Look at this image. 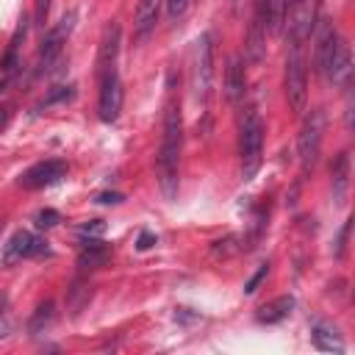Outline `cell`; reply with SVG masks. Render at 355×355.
Instances as JSON below:
<instances>
[{
  "label": "cell",
  "instance_id": "25",
  "mask_svg": "<svg viewBox=\"0 0 355 355\" xmlns=\"http://www.w3.org/2000/svg\"><path fill=\"white\" fill-rule=\"evenodd\" d=\"M125 200V194H119V191H103V194H97V202H103V205H119Z\"/></svg>",
  "mask_w": 355,
  "mask_h": 355
},
{
  "label": "cell",
  "instance_id": "12",
  "mask_svg": "<svg viewBox=\"0 0 355 355\" xmlns=\"http://www.w3.org/2000/svg\"><path fill=\"white\" fill-rule=\"evenodd\" d=\"M338 31H336V25L333 22H324L322 25V31H319V36H316V50H313V61H316V69L324 75L327 72V64H330V58H333V53H336V44H338Z\"/></svg>",
  "mask_w": 355,
  "mask_h": 355
},
{
  "label": "cell",
  "instance_id": "11",
  "mask_svg": "<svg viewBox=\"0 0 355 355\" xmlns=\"http://www.w3.org/2000/svg\"><path fill=\"white\" fill-rule=\"evenodd\" d=\"M349 75H352V53H349V44H347L344 39H338L336 53H333V58H330V64H327L324 78H327L333 86H344V83L349 80Z\"/></svg>",
  "mask_w": 355,
  "mask_h": 355
},
{
  "label": "cell",
  "instance_id": "23",
  "mask_svg": "<svg viewBox=\"0 0 355 355\" xmlns=\"http://www.w3.org/2000/svg\"><path fill=\"white\" fill-rule=\"evenodd\" d=\"M47 14H50V0H33V19L39 28H44Z\"/></svg>",
  "mask_w": 355,
  "mask_h": 355
},
{
  "label": "cell",
  "instance_id": "21",
  "mask_svg": "<svg viewBox=\"0 0 355 355\" xmlns=\"http://www.w3.org/2000/svg\"><path fill=\"white\" fill-rule=\"evenodd\" d=\"M58 222H61V214H58V211H53V208H44V211H39V214H36V225H39V227H44V230H47V227H55Z\"/></svg>",
  "mask_w": 355,
  "mask_h": 355
},
{
  "label": "cell",
  "instance_id": "15",
  "mask_svg": "<svg viewBox=\"0 0 355 355\" xmlns=\"http://www.w3.org/2000/svg\"><path fill=\"white\" fill-rule=\"evenodd\" d=\"M244 86H247V78H244V64L239 55H233L227 61V69H225V97L230 103H239L244 97Z\"/></svg>",
  "mask_w": 355,
  "mask_h": 355
},
{
  "label": "cell",
  "instance_id": "1",
  "mask_svg": "<svg viewBox=\"0 0 355 355\" xmlns=\"http://www.w3.org/2000/svg\"><path fill=\"white\" fill-rule=\"evenodd\" d=\"M180 150H183V116H180V108L169 103L164 114V136H161V150H158V186L166 200L178 197Z\"/></svg>",
  "mask_w": 355,
  "mask_h": 355
},
{
  "label": "cell",
  "instance_id": "16",
  "mask_svg": "<svg viewBox=\"0 0 355 355\" xmlns=\"http://www.w3.org/2000/svg\"><path fill=\"white\" fill-rule=\"evenodd\" d=\"M291 308H294V297L291 294H283V297H275L272 302L261 305L258 313H255V319L261 324H277V322H283L291 313Z\"/></svg>",
  "mask_w": 355,
  "mask_h": 355
},
{
  "label": "cell",
  "instance_id": "17",
  "mask_svg": "<svg viewBox=\"0 0 355 355\" xmlns=\"http://www.w3.org/2000/svg\"><path fill=\"white\" fill-rule=\"evenodd\" d=\"M347 191H349V153H341L333 164V200L344 205Z\"/></svg>",
  "mask_w": 355,
  "mask_h": 355
},
{
  "label": "cell",
  "instance_id": "6",
  "mask_svg": "<svg viewBox=\"0 0 355 355\" xmlns=\"http://www.w3.org/2000/svg\"><path fill=\"white\" fill-rule=\"evenodd\" d=\"M194 67H191V92L197 103H208L211 80H214V39L211 33H202L194 42Z\"/></svg>",
  "mask_w": 355,
  "mask_h": 355
},
{
  "label": "cell",
  "instance_id": "8",
  "mask_svg": "<svg viewBox=\"0 0 355 355\" xmlns=\"http://www.w3.org/2000/svg\"><path fill=\"white\" fill-rule=\"evenodd\" d=\"M44 252H47V241L44 239H39V236H33L28 230H17L3 247V263L11 266V263H17L22 258H36V255H44Z\"/></svg>",
  "mask_w": 355,
  "mask_h": 355
},
{
  "label": "cell",
  "instance_id": "29",
  "mask_svg": "<svg viewBox=\"0 0 355 355\" xmlns=\"http://www.w3.org/2000/svg\"><path fill=\"white\" fill-rule=\"evenodd\" d=\"M347 233H349V222L341 227V233H338V244H336V255L341 258L344 255V247H347Z\"/></svg>",
  "mask_w": 355,
  "mask_h": 355
},
{
  "label": "cell",
  "instance_id": "14",
  "mask_svg": "<svg viewBox=\"0 0 355 355\" xmlns=\"http://www.w3.org/2000/svg\"><path fill=\"white\" fill-rule=\"evenodd\" d=\"M161 3L164 0H139V6H136V22H133V36L136 39H144L155 28L158 14H161Z\"/></svg>",
  "mask_w": 355,
  "mask_h": 355
},
{
  "label": "cell",
  "instance_id": "24",
  "mask_svg": "<svg viewBox=\"0 0 355 355\" xmlns=\"http://www.w3.org/2000/svg\"><path fill=\"white\" fill-rule=\"evenodd\" d=\"M266 275H269V263H261V269H258V272H255V275L247 280V286H244V294H255V288L261 286V280H263Z\"/></svg>",
  "mask_w": 355,
  "mask_h": 355
},
{
  "label": "cell",
  "instance_id": "27",
  "mask_svg": "<svg viewBox=\"0 0 355 355\" xmlns=\"http://www.w3.org/2000/svg\"><path fill=\"white\" fill-rule=\"evenodd\" d=\"M166 8H169V17H180L189 8V0H166Z\"/></svg>",
  "mask_w": 355,
  "mask_h": 355
},
{
  "label": "cell",
  "instance_id": "2",
  "mask_svg": "<svg viewBox=\"0 0 355 355\" xmlns=\"http://www.w3.org/2000/svg\"><path fill=\"white\" fill-rule=\"evenodd\" d=\"M239 155H241V178L250 180L263 155V122L255 108H247L241 116V130H239Z\"/></svg>",
  "mask_w": 355,
  "mask_h": 355
},
{
  "label": "cell",
  "instance_id": "9",
  "mask_svg": "<svg viewBox=\"0 0 355 355\" xmlns=\"http://www.w3.org/2000/svg\"><path fill=\"white\" fill-rule=\"evenodd\" d=\"M61 178H67V164L53 158V161H39L31 169H25L22 178H19V186H25V189H44V186L58 183Z\"/></svg>",
  "mask_w": 355,
  "mask_h": 355
},
{
  "label": "cell",
  "instance_id": "4",
  "mask_svg": "<svg viewBox=\"0 0 355 355\" xmlns=\"http://www.w3.org/2000/svg\"><path fill=\"white\" fill-rule=\"evenodd\" d=\"M322 136H324V111L322 108H311L300 125V136H297V153H300V166L308 175L316 161H319V150H322Z\"/></svg>",
  "mask_w": 355,
  "mask_h": 355
},
{
  "label": "cell",
  "instance_id": "20",
  "mask_svg": "<svg viewBox=\"0 0 355 355\" xmlns=\"http://www.w3.org/2000/svg\"><path fill=\"white\" fill-rule=\"evenodd\" d=\"M53 302L47 300V302H42L36 311H33V316H31V322H28V330H31V336H36V333H44L50 324H53Z\"/></svg>",
  "mask_w": 355,
  "mask_h": 355
},
{
  "label": "cell",
  "instance_id": "22",
  "mask_svg": "<svg viewBox=\"0 0 355 355\" xmlns=\"http://www.w3.org/2000/svg\"><path fill=\"white\" fill-rule=\"evenodd\" d=\"M78 233H80V236H103V233H105V222H103V219L83 222V225L78 227Z\"/></svg>",
  "mask_w": 355,
  "mask_h": 355
},
{
  "label": "cell",
  "instance_id": "7",
  "mask_svg": "<svg viewBox=\"0 0 355 355\" xmlns=\"http://www.w3.org/2000/svg\"><path fill=\"white\" fill-rule=\"evenodd\" d=\"M100 75V100H97V114L103 122H116L119 111H122V100H125V92H122V80H119V72L116 67H108Z\"/></svg>",
  "mask_w": 355,
  "mask_h": 355
},
{
  "label": "cell",
  "instance_id": "19",
  "mask_svg": "<svg viewBox=\"0 0 355 355\" xmlns=\"http://www.w3.org/2000/svg\"><path fill=\"white\" fill-rule=\"evenodd\" d=\"M255 11H258V14L263 17V22H266V33H280L286 0H258Z\"/></svg>",
  "mask_w": 355,
  "mask_h": 355
},
{
  "label": "cell",
  "instance_id": "30",
  "mask_svg": "<svg viewBox=\"0 0 355 355\" xmlns=\"http://www.w3.org/2000/svg\"><path fill=\"white\" fill-rule=\"evenodd\" d=\"M8 116H11V111H8V108H0V133L6 130V125H8Z\"/></svg>",
  "mask_w": 355,
  "mask_h": 355
},
{
  "label": "cell",
  "instance_id": "3",
  "mask_svg": "<svg viewBox=\"0 0 355 355\" xmlns=\"http://www.w3.org/2000/svg\"><path fill=\"white\" fill-rule=\"evenodd\" d=\"M283 89H286L288 108L294 114H302L305 111V103H308V58H305L302 44H288L286 72H283Z\"/></svg>",
  "mask_w": 355,
  "mask_h": 355
},
{
  "label": "cell",
  "instance_id": "5",
  "mask_svg": "<svg viewBox=\"0 0 355 355\" xmlns=\"http://www.w3.org/2000/svg\"><path fill=\"white\" fill-rule=\"evenodd\" d=\"M313 19H316V0H286L280 31L286 33L288 44H305V39L313 31Z\"/></svg>",
  "mask_w": 355,
  "mask_h": 355
},
{
  "label": "cell",
  "instance_id": "13",
  "mask_svg": "<svg viewBox=\"0 0 355 355\" xmlns=\"http://www.w3.org/2000/svg\"><path fill=\"white\" fill-rule=\"evenodd\" d=\"M116 53H119V25L111 22V25L103 31V39H100L97 72H103V69H108V67H116Z\"/></svg>",
  "mask_w": 355,
  "mask_h": 355
},
{
  "label": "cell",
  "instance_id": "18",
  "mask_svg": "<svg viewBox=\"0 0 355 355\" xmlns=\"http://www.w3.org/2000/svg\"><path fill=\"white\" fill-rule=\"evenodd\" d=\"M313 344H316V349H322V352H344L341 333H338L333 324H327V322H319V324L313 327Z\"/></svg>",
  "mask_w": 355,
  "mask_h": 355
},
{
  "label": "cell",
  "instance_id": "10",
  "mask_svg": "<svg viewBox=\"0 0 355 355\" xmlns=\"http://www.w3.org/2000/svg\"><path fill=\"white\" fill-rule=\"evenodd\" d=\"M72 22H75V14H67L55 28L47 31V36L42 39V47H39V64L42 69H47L58 55H61V47H64V39L69 36L72 31Z\"/></svg>",
  "mask_w": 355,
  "mask_h": 355
},
{
  "label": "cell",
  "instance_id": "28",
  "mask_svg": "<svg viewBox=\"0 0 355 355\" xmlns=\"http://www.w3.org/2000/svg\"><path fill=\"white\" fill-rule=\"evenodd\" d=\"M153 244H155V236H153L150 230H141V233H139V241H136V247H139V250H150Z\"/></svg>",
  "mask_w": 355,
  "mask_h": 355
},
{
  "label": "cell",
  "instance_id": "26",
  "mask_svg": "<svg viewBox=\"0 0 355 355\" xmlns=\"http://www.w3.org/2000/svg\"><path fill=\"white\" fill-rule=\"evenodd\" d=\"M6 305H8V300L0 291V336H6V330H8V311H6Z\"/></svg>",
  "mask_w": 355,
  "mask_h": 355
}]
</instances>
